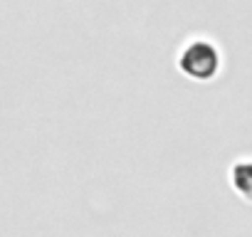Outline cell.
I'll list each match as a JSON object with an SVG mask.
<instances>
[{"label": "cell", "instance_id": "2", "mask_svg": "<svg viewBox=\"0 0 252 237\" xmlns=\"http://www.w3.org/2000/svg\"><path fill=\"white\" fill-rule=\"evenodd\" d=\"M232 185L245 198H252V163H237L232 171Z\"/></svg>", "mask_w": 252, "mask_h": 237}, {"label": "cell", "instance_id": "1", "mask_svg": "<svg viewBox=\"0 0 252 237\" xmlns=\"http://www.w3.org/2000/svg\"><path fill=\"white\" fill-rule=\"evenodd\" d=\"M218 64H220L218 50L203 40L188 45L181 55V69L193 79H210L218 72Z\"/></svg>", "mask_w": 252, "mask_h": 237}]
</instances>
